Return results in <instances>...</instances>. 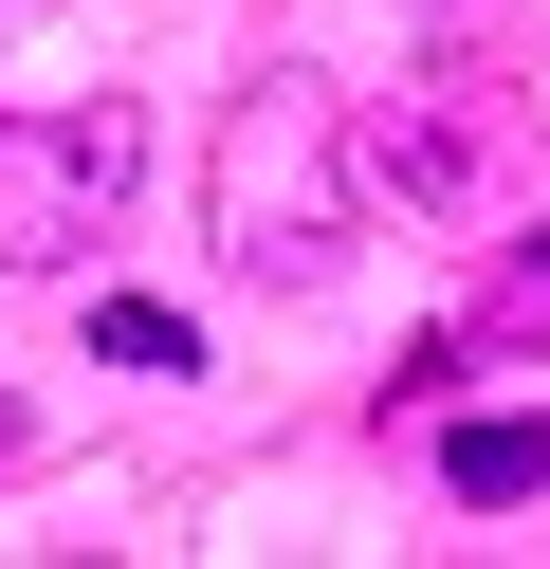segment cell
<instances>
[{"label":"cell","instance_id":"obj_1","mask_svg":"<svg viewBox=\"0 0 550 569\" xmlns=\"http://www.w3.org/2000/svg\"><path fill=\"white\" fill-rule=\"evenodd\" d=\"M367 239V111L330 74H257L239 111H220V258L239 276H330Z\"/></svg>","mask_w":550,"mask_h":569},{"label":"cell","instance_id":"obj_6","mask_svg":"<svg viewBox=\"0 0 550 569\" xmlns=\"http://www.w3.org/2000/svg\"><path fill=\"white\" fill-rule=\"evenodd\" d=\"M92 349H110V368H202V331L147 312V295H92Z\"/></svg>","mask_w":550,"mask_h":569},{"label":"cell","instance_id":"obj_8","mask_svg":"<svg viewBox=\"0 0 550 569\" xmlns=\"http://www.w3.org/2000/svg\"><path fill=\"white\" fill-rule=\"evenodd\" d=\"M0 459H19V405H0Z\"/></svg>","mask_w":550,"mask_h":569},{"label":"cell","instance_id":"obj_7","mask_svg":"<svg viewBox=\"0 0 550 569\" xmlns=\"http://www.w3.org/2000/svg\"><path fill=\"white\" fill-rule=\"evenodd\" d=\"M477 19H496V0H440V38H477Z\"/></svg>","mask_w":550,"mask_h":569},{"label":"cell","instance_id":"obj_5","mask_svg":"<svg viewBox=\"0 0 550 569\" xmlns=\"http://www.w3.org/2000/svg\"><path fill=\"white\" fill-rule=\"evenodd\" d=\"M459 349H550V221L513 239L496 276H477V312H459Z\"/></svg>","mask_w":550,"mask_h":569},{"label":"cell","instance_id":"obj_4","mask_svg":"<svg viewBox=\"0 0 550 569\" xmlns=\"http://www.w3.org/2000/svg\"><path fill=\"white\" fill-rule=\"evenodd\" d=\"M440 496H459V515H513V496H550V405L459 422V441H440Z\"/></svg>","mask_w":550,"mask_h":569},{"label":"cell","instance_id":"obj_3","mask_svg":"<svg viewBox=\"0 0 550 569\" xmlns=\"http://www.w3.org/2000/svg\"><path fill=\"white\" fill-rule=\"evenodd\" d=\"M403 184V221H477V202L513 184V92H403L386 129H367V202Z\"/></svg>","mask_w":550,"mask_h":569},{"label":"cell","instance_id":"obj_2","mask_svg":"<svg viewBox=\"0 0 550 569\" xmlns=\"http://www.w3.org/2000/svg\"><path fill=\"white\" fill-rule=\"evenodd\" d=\"M147 184V111L129 92H73V111H19L0 129V276H73Z\"/></svg>","mask_w":550,"mask_h":569}]
</instances>
